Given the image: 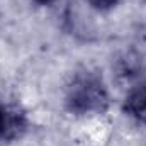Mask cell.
<instances>
[{
	"label": "cell",
	"instance_id": "obj_1",
	"mask_svg": "<svg viewBox=\"0 0 146 146\" xmlns=\"http://www.w3.org/2000/svg\"><path fill=\"white\" fill-rule=\"evenodd\" d=\"M107 104H109L107 92L97 76L87 73L73 80L68 92V106L72 110L80 114L102 112L106 110Z\"/></svg>",
	"mask_w": 146,
	"mask_h": 146
},
{
	"label": "cell",
	"instance_id": "obj_2",
	"mask_svg": "<svg viewBox=\"0 0 146 146\" xmlns=\"http://www.w3.org/2000/svg\"><path fill=\"white\" fill-rule=\"evenodd\" d=\"M27 129V117L19 106H0V139L12 141L21 138Z\"/></svg>",
	"mask_w": 146,
	"mask_h": 146
},
{
	"label": "cell",
	"instance_id": "obj_3",
	"mask_svg": "<svg viewBox=\"0 0 146 146\" xmlns=\"http://www.w3.org/2000/svg\"><path fill=\"white\" fill-rule=\"evenodd\" d=\"M126 112L134 119L146 122V83L131 90L126 99Z\"/></svg>",
	"mask_w": 146,
	"mask_h": 146
},
{
	"label": "cell",
	"instance_id": "obj_4",
	"mask_svg": "<svg viewBox=\"0 0 146 146\" xmlns=\"http://www.w3.org/2000/svg\"><path fill=\"white\" fill-rule=\"evenodd\" d=\"M90 5H94L95 9H100V10H106V9H110L112 5L117 3V0H88Z\"/></svg>",
	"mask_w": 146,
	"mask_h": 146
},
{
	"label": "cell",
	"instance_id": "obj_5",
	"mask_svg": "<svg viewBox=\"0 0 146 146\" xmlns=\"http://www.w3.org/2000/svg\"><path fill=\"white\" fill-rule=\"evenodd\" d=\"M34 2H37V3H42V5H49V3H53L54 0H34Z\"/></svg>",
	"mask_w": 146,
	"mask_h": 146
}]
</instances>
